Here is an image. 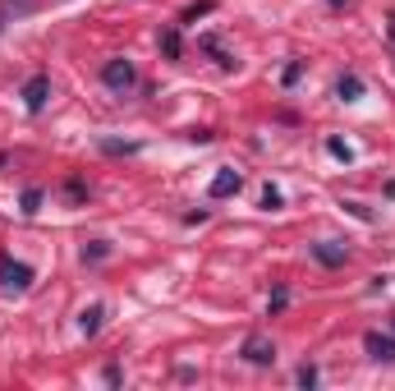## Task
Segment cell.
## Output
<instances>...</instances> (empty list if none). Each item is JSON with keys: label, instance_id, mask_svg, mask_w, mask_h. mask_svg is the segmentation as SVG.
Masks as SVG:
<instances>
[{"label": "cell", "instance_id": "obj_21", "mask_svg": "<svg viewBox=\"0 0 395 391\" xmlns=\"http://www.w3.org/2000/svg\"><path fill=\"white\" fill-rule=\"evenodd\" d=\"M101 377H106V382H111V387H120V382H124V373H120V364H106V368H101Z\"/></svg>", "mask_w": 395, "mask_h": 391}, {"label": "cell", "instance_id": "obj_17", "mask_svg": "<svg viewBox=\"0 0 395 391\" xmlns=\"http://www.w3.org/2000/svg\"><path fill=\"white\" fill-rule=\"evenodd\" d=\"M326 152H331L335 161H345V166L354 161V148H350V143H345V139H326Z\"/></svg>", "mask_w": 395, "mask_h": 391}, {"label": "cell", "instance_id": "obj_4", "mask_svg": "<svg viewBox=\"0 0 395 391\" xmlns=\"http://www.w3.org/2000/svg\"><path fill=\"white\" fill-rule=\"evenodd\" d=\"M308 253H313L322 267H345L350 262V249L345 244H335V240H322V244H308Z\"/></svg>", "mask_w": 395, "mask_h": 391}, {"label": "cell", "instance_id": "obj_14", "mask_svg": "<svg viewBox=\"0 0 395 391\" xmlns=\"http://www.w3.org/2000/svg\"><path fill=\"white\" fill-rule=\"evenodd\" d=\"M18 212H23V217H37V212H42V189H23V198H18Z\"/></svg>", "mask_w": 395, "mask_h": 391}, {"label": "cell", "instance_id": "obj_10", "mask_svg": "<svg viewBox=\"0 0 395 391\" xmlns=\"http://www.w3.org/2000/svg\"><path fill=\"white\" fill-rule=\"evenodd\" d=\"M101 318H106V309H101V304L83 309V313H79V331H83V336H97V331H101Z\"/></svg>", "mask_w": 395, "mask_h": 391}, {"label": "cell", "instance_id": "obj_7", "mask_svg": "<svg viewBox=\"0 0 395 391\" xmlns=\"http://www.w3.org/2000/svg\"><path fill=\"white\" fill-rule=\"evenodd\" d=\"M239 355H244L248 364H276V346H272V341H262V336H248Z\"/></svg>", "mask_w": 395, "mask_h": 391}, {"label": "cell", "instance_id": "obj_26", "mask_svg": "<svg viewBox=\"0 0 395 391\" xmlns=\"http://www.w3.org/2000/svg\"><path fill=\"white\" fill-rule=\"evenodd\" d=\"M331 5H335V9H340V5H350V0H331Z\"/></svg>", "mask_w": 395, "mask_h": 391}, {"label": "cell", "instance_id": "obj_13", "mask_svg": "<svg viewBox=\"0 0 395 391\" xmlns=\"http://www.w3.org/2000/svg\"><path fill=\"white\" fill-rule=\"evenodd\" d=\"M28 9H37V0H0V28L9 14H28Z\"/></svg>", "mask_w": 395, "mask_h": 391}, {"label": "cell", "instance_id": "obj_20", "mask_svg": "<svg viewBox=\"0 0 395 391\" xmlns=\"http://www.w3.org/2000/svg\"><path fill=\"white\" fill-rule=\"evenodd\" d=\"M294 377H299V387H317V368H313V364H304Z\"/></svg>", "mask_w": 395, "mask_h": 391}, {"label": "cell", "instance_id": "obj_16", "mask_svg": "<svg viewBox=\"0 0 395 391\" xmlns=\"http://www.w3.org/2000/svg\"><path fill=\"white\" fill-rule=\"evenodd\" d=\"M211 9H216V0H198V5L184 9V18H179V23H198V18H207Z\"/></svg>", "mask_w": 395, "mask_h": 391}, {"label": "cell", "instance_id": "obj_19", "mask_svg": "<svg viewBox=\"0 0 395 391\" xmlns=\"http://www.w3.org/2000/svg\"><path fill=\"white\" fill-rule=\"evenodd\" d=\"M281 203H285V198H281V189H272V184H267V189H262V208H267V212H276Z\"/></svg>", "mask_w": 395, "mask_h": 391}, {"label": "cell", "instance_id": "obj_5", "mask_svg": "<svg viewBox=\"0 0 395 391\" xmlns=\"http://www.w3.org/2000/svg\"><path fill=\"white\" fill-rule=\"evenodd\" d=\"M363 350H368L377 364H395V336H382V331H368L363 336Z\"/></svg>", "mask_w": 395, "mask_h": 391}, {"label": "cell", "instance_id": "obj_11", "mask_svg": "<svg viewBox=\"0 0 395 391\" xmlns=\"http://www.w3.org/2000/svg\"><path fill=\"white\" fill-rule=\"evenodd\" d=\"M161 55H166V60H179V55H184V42H179V28H166V33H161Z\"/></svg>", "mask_w": 395, "mask_h": 391}, {"label": "cell", "instance_id": "obj_23", "mask_svg": "<svg viewBox=\"0 0 395 391\" xmlns=\"http://www.w3.org/2000/svg\"><path fill=\"white\" fill-rule=\"evenodd\" d=\"M202 221H207V208H198V212H189V217H184V226H202Z\"/></svg>", "mask_w": 395, "mask_h": 391}, {"label": "cell", "instance_id": "obj_8", "mask_svg": "<svg viewBox=\"0 0 395 391\" xmlns=\"http://www.w3.org/2000/svg\"><path fill=\"white\" fill-rule=\"evenodd\" d=\"M198 46L221 65V70H235V65H239V60H235V51H226V46H221V37H211V33H202V37H198Z\"/></svg>", "mask_w": 395, "mask_h": 391}, {"label": "cell", "instance_id": "obj_25", "mask_svg": "<svg viewBox=\"0 0 395 391\" xmlns=\"http://www.w3.org/2000/svg\"><path fill=\"white\" fill-rule=\"evenodd\" d=\"M391 42H395V14H391Z\"/></svg>", "mask_w": 395, "mask_h": 391}, {"label": "cell", "instance_id": "obj_2", "mask_svg": "<svg viewBox=\"0 0 395 391\" xmlns=\"http://www.w3.org/2000/svg\"><path fill=\"white\" fill-rule=\"evenodd\" d=\"M0 286H5V290H28V286H33V267L5 253V258H0Z\"/></svg>", "mask_w": 395, "mask_h": 391}, {"label": "cell", "instance_id": "obj_15", "mask_svg": "<svg viewBox=\"0 0 395 391\" xmlns=\"http://www.w3.org/2000/svg\"><path fill=\"white\" fill-rule=\"evenodd\" d=\"M101 152H106V156H133V152H138V143H120V139H101Z\"/></svg>", "mask_w": 395, "mask_h": 391}, {"label": "cell", "instance_id": "obj_18", "mask_svg": "<svg viewBox=\"0 0 395 391\" xmlns=\"http://www.w3.org/2000/svg\"><path fill=\"white\" fill-rule=\"evenodd\" d=\"M299 78H304V60H290V65H285V74H281V83H285V87H294Z\"/></svg>", "mask_w": 395, "mask_h": 391}, {"label": "cell", "instance_id": "obj_24", "mask_svg": "<svg viewBox=\"0 0 395 391\" xmlns=\"http://www.w3.org/2000/svg\"><path fill=\"white\" fill-rule=\"evenodd\" d=\"M386 198H395V180H386Z\"/></svg>", "mask_w": 395, "mask_h": 391}, {"label": "cell", "instance_id": "obj_22", "mask_svg": "<svg viewBox=\"0 0 395 391\" xmlns=\"http://www.w3.org/2000/svg\"><path fill=\"white\" fill-rule=\"evenodd\" d=\"M285 304H290V295H285V290H276V295H272V304H267V309H272V313H281Z\"/></svg>", "mask_w": 395, "mask_h": 391}, {"label": "cell", "instance_id": "obj_12", "mask_svg": "<svg viewBox=\"0 0 395 391\" xmlns=\"http://www.w3.org/2000/svg\"><path fill=\"white\" fill-rule=\"evenodd\" d=\"M101 258H111V240H88L83 244V262H101Z\"/></svg>", "mask_w": 395, "mask_h": 391}, {"label": "cell", "instance_id": "obj_6", "mask_svg": "<svg viewBox=\"0 0 395 391\" xmlns=\"http://www.w3.org/2000/svg\"><path fill=\"white\" fill-rule=\"evenodd\" d=\"M239 189H244V175L226 166V171L211 175V189H207V193H211V198H230V193H239Z\"/></svg>", "mask_w": 395, "mask_h": 391}, {"label": "cell", "instance_id": "obj_3", "mask_svg": "<svg viewBox=\"0 0 395 391\" xmlns=\"http://www.w3.org/2000/svg\"><path fill=\"white\" fill-rule=\"evenodd\" d=\"M46 97H51V74H33V78L23 83V106H28L33 115H42V111H46Z\"/></svg>", "mask_w": 395, "mask_h": 391}, {"label": "cell", "instance_id": "obj_1", "mask_svg": "<svg viewBox=\"0 0 395 391\" xmlns=\"http://www.w3.org/2000/svg\"><path fill=\"white\" fill-rule=\"evenodd\" d=\"M101 83L111 87L115 97H129L133 87H138V70H133V60L115 55V60H106V65H101Z\"/></svg>", "mask_w": 395, "mask_h": 391}, {"label": "cell", "instance_id": "obj_9", "mask_svg": "<svg viewBox=\"0 0 395 391\" xmlns=\"http://www.w3.org/2000/svg\"><path fill=\"white\" fill-rule=\"evenodd\" d=\"M335 97H340V102H359V97H363V78H359V74H340Z\"/></svg>", "mask_w": 395, "mask_h": 391}]
</instances>
